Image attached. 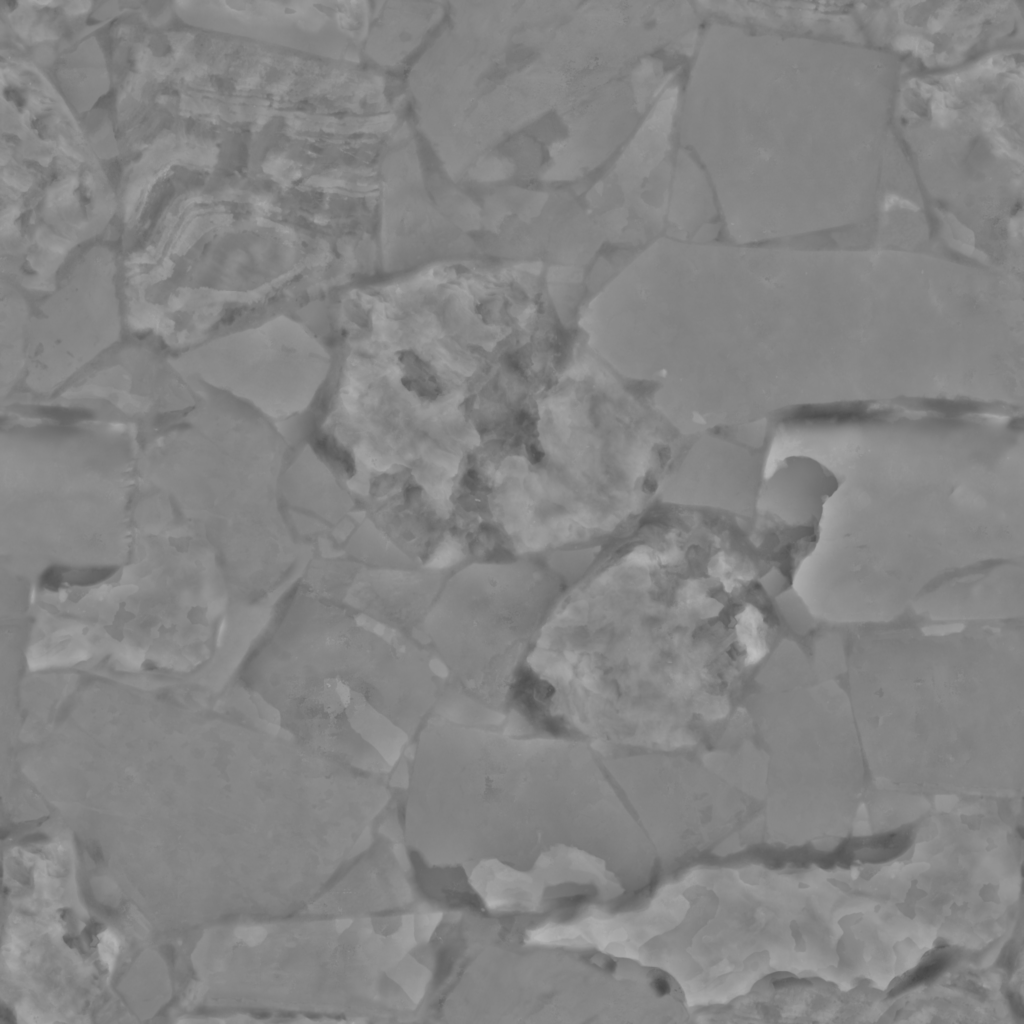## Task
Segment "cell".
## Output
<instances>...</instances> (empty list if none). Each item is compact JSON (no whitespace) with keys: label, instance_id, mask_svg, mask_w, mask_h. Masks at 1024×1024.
I'll return each mask as SVG.
<instances>
[{"label":"cell","instance_id":"cell-1","mask_svg":"<svg viewBox=\"0 0 1024 1024\" xmlns=\"http://www.w3.org/2000/svg\"><path fill=\"white\" fill-rule=\"evenodd\" d=\"M820 276L777 243L659 239L603 297V352L674 414L774 409L821 383Z\"/></svg>","mask_w":1024,"mask_h":1024},{"label":"cell","instance_id":"cell-2","mask_svg":"<svg viewBox=\"0 0 1024 1024\" xmlns=\"http://www.w3.org/2000/svg\"><path fill=\"white\" fill-rule=\"evenodd\" d=\"M847 691L874 782L1008 796L1023 787L1024 639L1017 628L866 637Z\"/></svg>","mask_w":1024,"mask_h":1024},{"label":"cell","instance_id":"cell-3","mask_svg":"<svg viewBox=\"0 0 1024 1024\" xmlns=\"http://www.w3.org/2000/svg\"><path fill=\"white\" fill-rule=\"evenodd\" d=\"M806 39L704 22L679 105V141L707 172L721 234L777 243L819 220L821 67Z\"/></svg>","mask_w":1024,"mask_h":1024},{"label":"cell","instance_id":"cell-4","mask_svg":"<svg viewBox=\"0 0 1024 1024\" xmlns=\"http://www.w3.org/2000/svg\"><path fill=\"white\" fill-rule=\"evenodd\" d=\"M239 682L256 724L386 780L438 689L427 655L397 627L305 603L261 636Z\"/></svg>","mask_w":1024,"mask_h":1024},{"label":"cell","instance_id":"cell-5","mask_svg":"<svg viewBox=\"0 0 1024 1024\" xmlns=\"http://www.w3.org/2000/svg\"><path fill=\"white\" fill-rule=\"evenodd\" d=\"M597 86L570 2H462L428 65L433 115L468 159L542 139Z\"/></svg>","mask_w":1024,"mask_h":1024},{"label":"cell","instance_id":"cell-6","mask_svg":"<svg viewBox=\"0 0 1024 1024\" xmlns=\"http://www.w3.org/2000/svg\"><path fill=\"white\" fill-rule=\"evenodd\" d=\"M411 920L391 913L242 919L229 933L231 993L248 1010L398 1011L409 993Z\"/></svg>","mask_w":1024,"mask_h":1024},{"label":"cell","instance_id":"cell-7","mask_svg":"<svg viewBox=\"0 0 1024 1024\" xmlns=\"http://www.w3.org/2000/svg\"><path fill=\"white\" fill-rule=\"evenodd\" d=\"M1 223L31 245L74 252L114 224L118 201L79 117L24 57L1 64Z\"/></svg>","mask_w":1024,"mask_h":1024},{"label":"cell","instance_id":"cell-8","mask_svg":"<svg viewBox=\"0 0 1024 1024\" xmlns=\"http://www.w3.org/2000/svg\"><path fill=\"white\" fill-rule=\"evenodd\" d=\"M122 262L118 243L96 242L32 303L21 387L49 397L122 344L127 327Z\"/></svg>","mask_w":1024,"mask_h":1024},{"label":"cell","instance_id":"cell-9","mask_svg":"<svg viewBox=\"0 0 1024 1024\" xmlns=\"http://www.w3.org/2000/svg\"><path fill=\"white\" fill-rule=\"evenodd\" d=\"M168 361L182 377L276 413L307 405L331 367V356L314 333L284 315L204 339L168 355Z\"/></svg>","mask_w":1024,"mask_h":1024},{"label":"cell","instance_id":"cell-10","mask_svg":"<svg viewBox=\"0 0 1024 1024\" xmlns=\"http://www.w3.org/2000/svg\"><path fill=\"white\" fill-rule=\"evenodd\" d=\"M684 71L668 82L613 158L573 188L580 189L609 230L640 249L667 234Z\"/></svg>","mask_w":1024,"mask_h":1024},{"label":"cell","instance_id":"cell-11","mask_svg":"<svg viewBox=\"0 0 1024 1024\" xmlns=\"http://www.w3.org/2000/svg\"><path fill=\"white\" fill-rule=\"evenodd\" d=\"M840 488L839 477L818 459L790 455L765 480L759 506L795 529L822 528L826 506Z\"/></svg>","mask_w":1024,"mask_h":1024},{"label":"cell","instance_id":"cell-12","mask_svg":"<svg viewBox=\"0 0 1024 1024\" xmlns=\"http://www.w3.org/2000/svg\"><path fill=\"white\" fill-rule=\"evenodd\" d=\"M370 10L361 55L392 69L425 48L444 23L447 5L431 2H383Z\"/></svg>","mask_w":1024,"mask_h":1024},{"label":"cell","instance_id":"cell-13","mask_svg":"<svg viewBox=\"0 0 1024 1024\" xmlns=\"http://www.w3.org/2000/svg\"><path fill=\"white\" fill-rule=\"evenodd\" d=\"M720 210L713 184L696 157L680 145L675 161L666 238L716 239Z\"/></svg>","mask_w":1024,"mask_h":1024},{"label":"cell","instance_id":"cell-14","mask_svg":"<svg viewBox=\"0 0 1024 1024\" xmlns=\"http://www.w3.org/2000/svg\"><path fill=\"white\" fill-rule=\"evenodd\" d=\"M33 299L1 277V395L9 396L24 379Z\"/></svg>","mask_w":1024,"mask_h":1024},{"label":"cell","instance_id":"cell-15","mask_svg":"<svg viewBox=\"0 0 1024 1024\" xmlns=\"http://www.w3.org/2000/svg\"><path fill=\"white\" fill-rule=\"evenodd\" d=\"M821 650L825 680H837V677L847 673L849 655L847 656L844 640L838 636L827 637L822 640Z\"/></svg>","mask_w":1024,"mask_h":1024},{"label":"cell","instance_id":"cell-16","mask_svg":"<svg viewBox=\"0 0 1024 1024\" xmlns=\"http://www.w3.org/2000/svg\"><path fill=\"white\" fill-rule=\"evenodd\" d=\"M118 942L111 932L101 934L99 952L104 964L111 969L118 953Z\"/></svg>","mask_w":1024,"mask_h":1024}]
</instances>
